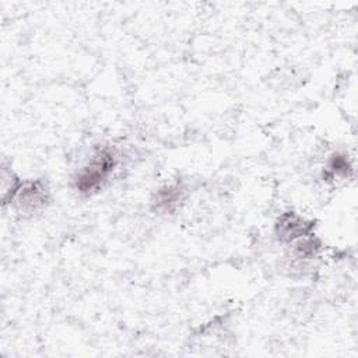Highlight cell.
I'll return each instance as SVG.
<instances>
[{
    "label": "cell",
    "mask_w": 358,
    "mask_h": 358,
    "mask_svg": "<svg viewBox=\"0 0 358 358\" xmlns=\"http://www.w3.org/2000/svg\"><path fill=\"white\" fill-rule=\"evenodd\" d=\"M329 172L331 175H337V176H347L350 169H351V165H350V161L345 155H341V154H334L330 161H329Z\"/></svg>",
    "instance_id": "cell-5"
},
{
    "label": "cell",
    "mask_w": 358,
    "mask_h": 358,
    "mask_svg": "<svg viewBox=\"0 0 358 358\" xmlns=\"http://www.w3.org/2000/svg\"><path fill=\"white\" fill-rule=\"evenodd\" d=\"M309 225L305 224V221L291 213H287L281 215L277 224V232L281 239L294 241L301 236H305L308 234Z\"/></svg>",
    "instance_id": "cell-3"
},
{
    "label": "cell",
    "mask_w": 358,
    "mask_h": 358,
    "mask_svg": "<svg viewBox=\"0 0 358 358\" xmlns=\"http://www.w3.org/2000/svg\"><path fill=\"white\" fill-rule=\"evenodd\" d=\"M182 187L178 185H168L157 192L155 204L158 210L172 211L176 208L179 201L182 200Z\"/></svg>",
    "instance_id": "cell-4"
},
{
    "label": "cell",
    "mask_w": 358,
    "mask_h": 358,
    "mask_svg": "<svg viewBox=\"0 0 358 358\" xmlns=\"http://www.w3.org/2000/svg\"><path fill=\"white\" fill-rule=\"evenodd\" d=\"M116 164L117 157L112 148L103 147L98 150L91 161L78 171L74 179L76 189L83 194H91L96 192L113 172Z\"/></svg>",
    "instance_id": "cell-1"
},
{
    "label": "cell",
    "mask_w": 358,
    "mask_h": 358,
    "mask_svg": "<svg viewBox=\"0 0 358 358\" xmlns=\"http://www.w3.org/2000/svg\"><path fill=\"white\" fill-rule=\"evenodd\" d=\"M17 203L22 211H38L46 203V189L39 182H28L24 186H20L17 192Z\"/></svg>",
    "instance_id": "cell-2"
}]
</instances>
